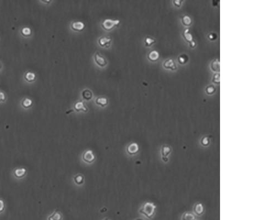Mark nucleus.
Wrapping results in <instances>:
<instances>
[{
	"label": "nucleus",
	"instance_id": "12",
	"mask_svg": "<svg viewBox=\"0 0 275 220\" xmlns=\"http://www.w3.org/2000/svg\"><path fill=\"white\" fill-rule=\"evenodd\" d=\"M112 41V39L107 36H101L99 39V44L101 47H108Z\"/></svg>",
	"mask_w": 275,
	"mask_h": 220
},
{
	"label": "nucleus",
	"instance_id": "9",
	"mask_svg": "<svg viewBox=\"0 0 275 220\" xmlns=\"http://www.w3.org/2000/svg\"><path fill=\"white\" fill-rule=\"evenodd\" d=\"M95 156L92 151L87 150L83 154V160L84 161L88 164H92L94 161Z\"/></svg>",
	"mask_w": 275,
	"mask_h": 220
},
{
	"label": "nucleus",
	"instance_id": "25",
	"mask_svg": "<svg viewBox=\"0 0 275 220\" xmlns=\"http://www.w3.org/2000/svg\"><path fill=\"white\" fill-rule=\"evenodd\" d=\"M7 99V96L6 95V92H4L2 90H0V103H6Z\"/></svg>",
	"mask_w": 275,
	"mask_h": 220
},
{
	"label": "nucleus",
	"instance_id": "6",
	"mask_svg": "<svg viewBox=\"0 0 275 220\" xmlns=\"http://www.w3.org/2000/svg\"><path fill=\"white\" fill-rule=\"evenodd\" d=\"M23 78L26 83L29 84L33 83L36 80V74L35 73L31 70H27L24 74Z\"/></svg>",
	"mask_w": 275,
	"mask_h": 220
},
{
	"label": "nucleus",
	"instance_id": "26",
	"mask_svg": "<svg viewBox=\"0 0 275 220\" xmlns=\"http://www.w3.org/2000/svg\"><path fill=\"white\" fill-rule=\"evenodd\" d=\"M155 42V39H153L149 36H147L145 39V44L147 46H150Z\"/></svg>",
	"mask_w": 275,
	"mask_h": 220
},
{
	"label": "nucleus",
	"instance_id": "15",
	"mask_svg": "<svg viewBox=\"0 0 275 220\" xmlns=\"http://www.w3.org/2000/svg\"><path fill=\"white\" fill-rule=\"evenodd\" d=\"M74 109L75 111L77 112L83 111L87 112L88 111V109L86 106H85V104L84 103L83 101H78L74 104Z\"/></svg>",
	"mask_w": 275,
	"mask_h": 220
},
{
	"label": "nucleus",
	"instance_id": "13",
	"mask_svg": "<svg viewBox=\"0 0 275 220\" xmlns=\"http://www.w3.org/2000/svg\"><path fill=\"white\" fill-rule=\"evenodd\" d=\"M181 220H197V216L192 212L186 211L182 215Z\"/></svg>",
	"mask_w": 275,
	"mask_h": 220
},
{
	"label": "nucleus",
	"instance_id": "34",
	"mask_svg": "<svg viewBox=\"0 0 275 220\" xmlns=\"http://www.w3.org/2000/svg\"><path fill=\"white\" fill-rule=\"evenodd\" d=\"M182 2V1H180V0H175L174 1V3L175 4V5L177 6H181Z\"/></svg>",
	"mask_w": 275,
	"mask_h": 220
},
{
	"label": "nucleus",
	"instance_id": "1",
	"mask_svg": "<svg viewBox=\"0 0 275 220\" xmlns=\"http://www.w3.org/2000/svg\"><path fill=\"white\" fill-rule=\"evenodd\" d=\"M156 209V206L155 204L147 202L143 205L139 211L148 218L152 219L155 214Z\"/></svg>",
	"mask_w": 275,
	"mask_h": 220
},
{
	"label": "nucleus",
	"instance_id": "28",
	"mask_svg": "<svg viewBox=\"0 0 275 220\" xmlns=\"http://www.w3.org/2000/svg\"><path fill=\"white\" fill-rule=\"evenodd\" d=\"M188 60V57L186 55H182L179 57L178 60L181 63H184L186 62Z\"/></svg>",
	"mask_w": 275,
	"mask_h": 220
},
{
	"label": "nucleus",
	"instance_id": "14",
	"mask_svg": "<svg viewBox=\"0 0 275 220\" xmlns=\"http://www.w3.org/2000/svg\"><path fill=\"white\" fill-rule=\"evenodd\" d=\"M71 27L74 31H81L85 28V24L81 21H75L72 23Z\"/></svg>",
	"mask_w": 275,
	"mask_h": 220
},
{
	"label": "nucleus",
	"instance_id": "2",
	"mask_svg": "<svg viewBox=\"0 0 275 220\" xmlns=\"http://www.w3.org/2000/svg\"><path fill=\"white\" fill-rule=\"evenodd\" d=\"M172 148L169 145H162L161 148V160L164 163L166 164L170 161V156L172 153Z\"/></svg>",
	"mask_w": 275,
	"mask_h": 220
},
{
	"label": "nucleus",
	"instance_id": "23",
	"mask_svg": "<svg viewBox=\"0 0 275 220\" xmlns=\"http://www.w3.org/2000/svg\"><path fill=\"white\" fill-rule=\"evenodd\" d=\"M184 37L186 39L187 41L191 42L193 41V36L191 33L189 32V30L188 28L186 29V30H184Z\"/></svg>",
	"mask_w": 275,
	"mask_h": 220
},
{
	"label": "nucleus",
	"instance_id": "18",
	"mask_svg": "<svg viewBox=\"0 0 275 220\" xmlns=\"http://www.w3.org/2000/svg\"><path fill=\"white\" fill-rule=\"evenodd\" d=\"M95 103L99 106L105 107L108 103V99L105 97H98L96 99Z\"/></svg>",
	"mask_w": 275,
	"mask_h": 220
},
{
	"label": "nucleus",
	"instance_id": "32",
	"mask_svg": "<svg viewBox=\"0 0 275 220\" xmlns=\"http://www.w3.org/2000/svg\"><path fill=\"white\" fill-rule=\"evenodd\" d=\"M39 2L44 3V4H45V5H49L51 2H52V1H51V0H44V1L42 0V1H39Z\"/></svg>",
	"mask_w": 275,
	"mask_h": 220
},
{
	"label": "nucleus",
	"instance_id": "5",
	"mask_svg": "<svg viewBox=\"0 0 275 220\" xmlns=\"http://www.w3.org/2000/svg\"><path fill=\"white\" fill-rule=\"evenodd\" d=\"M199 146L203 149L208 148L211 144V137L208 135H204L200 137L199 140Z\"/></svg>",
	"mask_w": 275,
	"mask_h": 220
},
{
	"label": "nucleus",
	"instance_id": "39",
	"mask_svg": "<svg viewBox=\"0 0 275 220\" xmlns=\"http://www.w3.org/2000/svg\"></svg>",
	"mask_w": 275,
	"mask_h": 220
},
{
	"label": "nucleus",
	"instance_id": "4",
	"mask_svg": "<svg viewBox=\"0 0 275 220\" xmlns=\"http://www.w3.org/2000/svg\"><path fill=\"white\" fill-rule=\"evenodd\" d=\"M120 23V20H111V19H106L103 21L101 25L103 28L106 31H110L119 25Z\"/></svg>",
	"mask_w": 275,
	"mask_h": 220
},
{
	"label": "nucleus",
	"instance_id": "8",
	"mask_svg": "<svg viewBox=\"0 0 275 220\" xmlns=\"http://www.w3.org/2000/svg\"><path fill=\"white\" fill-rule=\"evenodd\" d=\"M94 59L96 64L99 65L100 67H105L107 64V62L105 58L99 52H96L95 54Z\"/></svg>",
	"mask_w": 275,
	"mask_h": 220
},
{
	"label": "nucleus",
	"instance_id": "38",
	"mask_svg": "<svg viewBox=\"0 0 275 220\" xmlns=\"http://www.w3.org/2000/svg\"><path fill=\"white\" fill-rule=\"evenodd\" d=\"M108 220V219H107V218H105V219H104V220Z\"/></svg>",
	"mask_w": 275,
	"mask_h": 220
},
{
	"label": "nucleus",
	"instance_id": "27",
	"mask_svg": "<svg viewBox=\"0 0 275 220\" xmlns=\"http://www.w3.org/2000/svg\"><path fill=\"white\" fill-rule=\"evenodd\" d=\"M182 22L184 25H189L192 23V20L189 16L186 15L182 18Z\"/></svg>",
	"mask_w": 275,
	"mask_h": 220
},
{
	"label": "nucleus",
	"instance_id": "37",
	"mask_svg": "<svg viewBox=\"0 0 275 220\" xmlns=\"http://www.w3.org/2000/svg\"><path fill=\"white\" fill-rule=\"evenodd\" d=\"M136 220H143V219H142V218H137V219H136Z\"/></svg>",
	"mask_w": 275,
	"mask_h": 220
},
{
	"label": "nucleus",
	"instance_id": "22",
	"mask_svg": "<svg viewBox=\"0 0 275 220\" xmlns=\"http://www.w3.org/2000/svg\"><path fill=\"white\" fill-rule=\"evenodd\" d=\"M211 68L214 70V71L219 72V60L218 59H215L211 63Z\"/></svg>",
	"mask_w": 275,
	"mask_h": 220
},
{
	"label": "nucleus",
	"instance_id": "21",
	"mask_svg": "<svg viewBox=\"0 0 275 220\" xmlns=\"http://www.w3.org/2000/svg\"><path fill=\"white\" fill-rule=\"evenodd\" d=\"M82 96L86 100H90L92 98V93L89 89H85L82 92Z\"/></svg>",
	"mask_w": 275,
	"mask_h": 220
},
{
	"label": "nucleus",
	"instance_id": "24",
	"mask_svg": "<svg viewBox=\"0 0 275 220\" xmlns=\"http://www.w3.org/2000/svg\"><path fill=\"white\" fill-rule=\"evenodd\" d=\"M74 180L76 184H78V185H81L84 183V177L81 175H78L74 177Z\"/></svg>",
	"mask_w": 275,
	"mask_h": 220
},
{
	"label": "nucleus",
	"instance_id": "30",
	"mask_svg": "<svg viewBox=\"0 0 275 220\" xmlns=\"http://www.w3.org/2000/svg\"><path fill=\"white\" fill-rule=\"evenodd\" d=\"M213 81L214 83H219V73H216L215 74L213 77Z\"/></svg>",
	"mask_w": 275,
	"mask_h": 220
},
{
	"label": "nucleus",
	"instance_id": "3",
	"mask_svg": "<svg viewBox=\"0 0 275 220\" xmlns=\"http://www.w3.org/2000/svg\"><path fill=\"white\" fill-rule=\"evenodd\" d=\"M205 208L204 205L202 203L197 201L195 203L192 207V212L197 216L200 217L204 214Z\"/></svg>",
	"mask_w": 275,
	"mask_h": 220
},
{
	"label": "nucleus",
	"instance_id": "10",
	"mask_svg": "<svg viewBox=\"0 0 275 220\" xmlns=\"http://www.w3.org/2000/svg\"><path fill=\"white\" fill-rule=\"evenodd\" d=\"M33 105V101L29 97H24L20 101V105L23 109H29L31 108Z\"/></svg>",
	"mask_w": 275,
	"mask_h": 220
},
{
	"label": "nucleus",
	"instance_id": "31",
	"mask_svg": "<svg viewBox=\"0 0 275 220\" xmlns=\"http://www.w3.org/2000/svg\"><path fill=\"white\" fill-rule=\"evenodd\" d=\"M5 210V204L3 200L0 199V213H2Z\"/></svg>",
	"mask_w": 275,
	"mask_h": 220
},
{
	"label": "nucleus",
	"instance_id": "19",
	"mask_svg": "<svg viewBox=\"0 0 275 220\" xmlns=\"http://www.w3.org/2000/svg\"><path fill=\"white\" fill-rule=\"evenodd\" d=\"M148 59L151 61H156L159 58V53L156 50H152L147 55Z\"/></svg>",
	"mask_w": 275,
	"mask_h": 220
},
{
	"label": "nucleus",
	"instance_id": "20",
	"mask_svg": "<svg viewBox=\"0 0 275 220\" xmlns=\"http://www.w3.org/2000/svg\"><path fill=\"white\" fill-rule=\"evenodd\" d=\"M62 215L60 212L56 210L52 214L50 215L48 217V220H62Z\"/></svg>",
	"mask_w": 275,
	"mask_h": 220
},
{
	"label": "nucleus",
	"instance_id": "35",
	"mask_svg": "<svg viewBox=\"0 0 275 220\" xmlns=\"http://www.w3.org/2000/svg\"><path fill=\"white\" fill-rule=\"evenodd\" d=\"M189 43H190V46L192 47V48H194L195 46V42L194 41H193V40L191 42H190Z\"/></svg>",
	"mask_w": 275,
	"mask_h": 220
},
{
	"label": "nucleus",
	"instance_id": "11",
	"mask_svg": "<svg viewBox=\"0 0 275 220\" xmlns=\"http://www.w3.org/2000/svg\"><path fill=\"white\" fill-rule=\"evenodd\" d=\"M139 150V146L136 142L132 143L130 145H128V147L127 148V151L128 154H129L130 155H136L138 153Z\"/></svg>",
	"mask_w": 275,
	"mask_h": 220
},
{
	"label": "nucleus",
	"instance_id": "16",
	"mask_svg": "<svg viewBox=\"0 0 275 220\" xmlns=\"http://www.w3.org/2000/svg\"><path fill=\"white\" fill-rule=\"evenodd\" d=\"M164 66L166 68H170L172 70H175L177 68L175 62L171 59L166 60L164 62Z\"/></svg>",
	"mask_w": 275,
	"mask_h": 220
},
{
	"label": "nucleus",
	"instance_id": "29",
	"mask_svg": "<svg viewBox=\"0 0 275 220\" xmlns=\"http://www.w3.org/2000/svg\"><path fill=\"white\" fill-rule=\"evenodd\" d=\"M206 92L208 94H212L215 92V87L213 85H209V86H208L206 88Z\"/></svg>",
	"mask_w": 275,
	"mask_h": 220
},
{
	"label": "nucleus",
	"instance_id": "33",
	"mask_svg": "<svg viewBox=\"0 0 275 220\" xmlns=\"http://www.w3.org/2000/svg\"><path fill=\"white\" fill-rule=\"evenodd\" d=\"M208 38L211 40H214L216 38V34L210 33L208 35Z\"/></svg>",
	"mask_w": 275,
	"mask_h": 220
},
{
	"label": "nucleus",
	"instance_id": "7",
	"mask_svg": "<svg viewBox=\"0 0 275 220\" xmlns=\"http://www.w3.org/2000/svg\"><path fill=\"white\" fill-rule=\"evenodd\" d=\"M33 30L32 29L28 26H23L20 29V34L23 38L28 39L30 38L33 35Z\"/></svg>",
	"mask_w": 275,
	"mask_h": 220
},
{
	"label": "nucleus",
	"instance_id": "17",
	"mask_svg": "<svg viewBox=\"0 0 275 220\" xmlns=\"http://www.w3.org/2000/svg\"><path fill=\"white\" fill-rule=\"evenodd\" d=\"M27 170L24 168H20L16 169L14 172V175L16 177L20 179L22 178L26 175Z\"/></svg>",
	"mask_w": 275,
	"mask_h": 220
},
{
	"label": "nucleus",
	"instance_id": "36",
	"mask_svg": "<svg viewBox=\"0 0 275 220\" xmlns=\"http://www.w3.org/2000/svg\"><path fill=\"white\" fill-rule=\"evenodd\" d=\"M2 69H3V64H2V62L0 61V72H1Z\"/></svg>",
	"mask_w": 275,
	"mask_h": 220
}]
</instances>
